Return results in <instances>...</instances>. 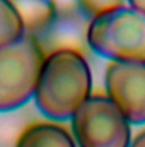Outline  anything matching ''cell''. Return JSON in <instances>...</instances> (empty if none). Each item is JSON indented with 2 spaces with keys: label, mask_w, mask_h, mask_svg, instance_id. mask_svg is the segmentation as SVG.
<instances>
[{
  "label": "cell",
  "mask_w": 145,
  "mask_h": 147,
  "mask_svg": "<svg viewBox=\"0 0 145 147\" xmlns=\"http://www.w3.org/2000/svg\"><path fill=\"white\" fill-rule=\"evenodd\" d=\"M125 2L126 0H77V7L84 12L85 17L94 19L109 10L125 7Z\"/></svg>",
  "instance_id": "10"
},
{
  "label": "cell",
  "mask_w": 145,
  "mask_h": 147,
  "mask_svg": "<svg viewBox=\"0 0 145 147\" xmlns=\"http://www.w3.org/2000/svg\"><path fill=\"white\" fill-rule=\"evenodd\" d=\"M70 123L79 147H130V123L108 96L91 94L73 113Z\"/></svg>",
  "instance_id": "4"
},
{
  "label": "cell",
  "mask_w": 145,
  "mask_h": 147,
  "mask_svg": "<svg viewBox=\"0 0 145 147\" xmlns=\"http://www.w3.org/2000/svg\"><path fill=\"white\" fill-rule=\"evenodd\" d=\"M130 147H145V128L137 134V137L130 142Z\"/></svg>",
  "instance_id": "11"
},
{
  "label": "cell",
  "mask_w": 145,
  "mask_h": 147,
  "mask_svg": "<svg viewBox=\"0 0 145 147\" xmlns=\"http://www.w3.org/2000/svg\"><path fill=\"white\" fill-rule=\"evenodd\" d=\"M15 147H77L72 134L56 123L38 121L28 125L15 140Z\"/></svg>",
  "instance_id": "8"
},
{
  "label": "cell",
  "mask_w": 145,
  "mask_h": 147,
  "mask_svg": "<svg viewBox=\"0 0 145 147\" xmlns=\"http://www.w3.org/2000/svg\"><path fill=\"white\" fill-rule=\"evenodd\" d=\"M109 101L133 125L145 123V63L109 62L104 72Z\"/></svg>",
  "instance_id": "5"
},
{
  "label": "cell",
  "mask_w": 145,
  "mask_h": 147,
  "mask_svg": "<svg viewBox=\"0 0 145 147\" xmlns=\"http://www.w3.org/2000/svg\"><path fill=\"white\" fill-rule=\"evenodd\" d=\"M92 91V74L79 51L60 50L44 57L34 101L46 118L63 121L72 118Z\"/></svg>",
  "instance_id": "1"
},
{
  "label": "cell",
  "mask_w": 145,
  "mask_h": 147,
  "mask_svg": "<svg viewBox=\"0 0 145 147\" xmlns=\"http://www.w3.org/2000/svg\"><path fill=\"white\" fill-rule=\"evenodd\" d=\"M24 36L22 22L9 0H0V48Z\"/></svg>",
  "instance_id": "9"
},
{
  "label": "cell",
  "mask_w": 145,
  "mask_h": 147,
  "mask_svg": "<svg viewBox=\"0 0 145 147\" xmlns=\"http://www.w3.org/2000/svg\"><path fill=\"white\" fill-rule=\"evenodd\" d=\"M87 46L111 62L145 63V14L125 5L91 19Z\"/></svg>",
  "instance_id": "2"
},
{
  "label": "cell",
  "mask_w": 145,
  "mask_h": 147,
  "mask_svg": "<svg viewBox=\"0 0 145 147\" xmlns=\"http://www.w3.org/2000/svg\"><path fill=\"white\" fill-rule=\"evenodd\" d=\"M91 19L84 16L79 7L58 10L50 28L38 36V43L44 55L60 50H72L84 55L87 48V28Z\"/></svg>",
  "instance_id": "6"
},
{
  "label": "cell",
  "mask_w": 145,
  "mask_h": 147,
  "mask_svg": "<svg viewBox=\"0 0 145 147\" xmlns=\"http://www.w3.org/2000/svg\"><path fill=\"white\" fill-rule=\"evenodd\" d=\"M44 57L38 39L28 34L0 48V113L17 110L34 98Z\"/></svg>",
  "instance_id": "3"
},
{
  "label": "cell",
  "mask_w": 145,
  "mask_h": 147,
  "mask_svg": "<svg viewBox=\"0 0 145 147\" xmlns=\"http://www.w3.org/2000/svg\"><path fill=\"white\" fill-rule=\"evenodd\" d=\"M17 12L24 34L38 38L41 36L58 14L56 0H9Z\"/></svg>",
  "instance_id": "7"
},
{
  "label": "cell",
  "mask_w": 145,
  "mask_h": 147,
  "mask_svg": "<svg viewBox=\"0 0 145 147\" xmlns=\"http://www.w3.org/2000/svg\"><path fill=\"white\" fill-rule=\"evenodd\" d=\"M126 2H128V5H130L132 9H135L137 12L145 14V0H126Z\"/></svg>",
  "instance_id": "12"
}]
</instances>
